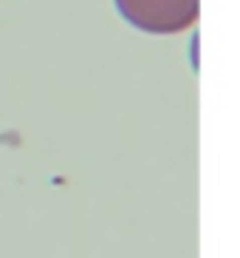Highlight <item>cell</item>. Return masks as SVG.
Instances as JSON below:
<instances>
[{
  "label": "cell",
  "instance_id": "obj_1",
  "mask_svg": "<svg viewBox=\"0 0 240 258\" xmlns=\"http://www.w3.org/2000/svg\"><path fill=\"white\" fill-rule=\"evenodd\" d=\"M119 15L147 34H178L201 15V0H116Z\"/></svg>",
  "mask_w": 240,
  "mask_h": 258
}]
</instances>
